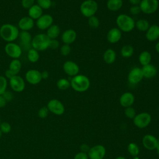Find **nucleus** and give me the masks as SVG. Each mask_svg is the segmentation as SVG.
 Listing matches in <instances>:
<instances>
[{
  "instance_id": "f257e3e1",
  "label": "nucleus",
  "mask_w": 159,
  "mask_h": 159,
  "mask_svg": "<svg viewBox=\"0 0 159 159\" xmlns=\"http://www.w3.org/2000/svg\"><path fill=\"white\" fill-rule=\"evenodd\" d=\"M19 33L18 27L12 24H4L0 27V37L7 43L13 42L18 39Z\"/></svg>"
},
{
  "instance_id": "f03ea898",
  "label": "nucleus",
  "mask_w": 159,
  "mask_h": 159,
  "mask_svg": "<svg viewBox=\"0 0 159 159\" xmlns=\"http://www.w3.org/2000/svg\"><path fill=\"white\" fill-rule=\"evenodd\" d=\"M90 86L89 78L84 75H77L70 80V86L77 92H84Z\"/></svg>"
},
{
  "instance_id": "7ed1b4c3",
  "label": "nucleus",
  "mask_w": 159,
  "mask_h": 159,
  "mask_svg": "<svg viewBox=\"0 0 159 159\" xmlns=\"http://www.w3.org/2000/svg\"><path fill=\"white\" fill-rule=\"evenodd\" d=\"M116 24L121 31L129 32L135 28V22L130 16L122 14L119 15L116 18Z\"/></svg>"
},
{
  "instance_id": "20e7f679",
  "label": "nucleus",
  "mask_w": 159,
  "mask_h": 159,
  "mask_svg": "<svg viewBox=\"0 0 159 159\" xmlns=\"http://www.w3.org/2000/svg\"><path fill=\"white\" fill-rule=\"evenodd\" d=\"M50 39L46 34L40 33L35 35L32 39L31 47L37 51H43L49 48Z\"/></svg>"
},
{
  "instance_id": "39448f33",
  "label": "nucleus",
  "mask_w": 159,
  "mask_h": 159,
  "mask_svg": "<svg viewBox=\"0 0 159 159\" xmlns=\"http://www.w3.org/2000/svg\"><path fill=\"white\" fill-rule=\"evenodd\" d=\"M98 9V5L94 0H85L80 5V10L81 14L86 17L94 16Z\"/></svg>"
},
{
  "instance_id": "423d86ee",
  "label": "nucleus",
  "mask_w": 159,
  "mask_h": 159,
  "mask_svg": "<svg viewBox=\"0 0 159 159\" xmlns=\"http://www.w3.org/2000/svg\"><path fill=\"white\" fill-rule=\"evenodd\" d=\"M139 6L141 12L146 14H151L158 9L159 2L158 0H141Z\"/></svg>"
},
{
  "instance_id": "0eeeda50",
  "label": "nucleus",
  "mask_w": 159,
  "mask_h": 159,
  "mask_svg": "<svg viewBox=\"0 0 159 159\" xmlns=\"http://www.w3.org/2000/svg\"><path fill=\"white\" fill-rule=\"evenodd\" d=\"M6 54L12 59H19L22 53L20 46L14 42H8L4 47Z\"/></svg>"
},
{
  "instance_id": "6e6552de",
  "label": "nucleus",
  "mask_w": 159,
  "mask_h": 159,
  "mask_svg": "<svg viewBox=\"0 0 159 159\" xmlns=\"http://www.w3.org/2000/svg\"><path fill=\"white\" fill-rule=\"evenodd\" d=\"M151 116L147 112H142L135 116L134 124L139 128H145L149 125L151 122Z\"/></svg>"
},
{
  "instance_id": "1a4fd4ad",
  "label": "nucleus",
  "mask_w": 159,
  "mask_h": 159,
  "mask_svg": "<svg viewBox=\"0 0 159 159\" xmlns=\"http://www.w3.org/2000/svg\"><path fill=\"white\" fill-rule=\"evenodd\" d=\"M53 17L48 14H45L36 20L35 25L39 29L43 30L48 29L53 24Z\"/></svg>"
},
{
  "instance_id": "9d476101",
  "label": "nucleus",
  "mask_w": 159,
  "mask_h": 159,
  "mask_svg": "<svg viewBox=\"0 0 159 159\" xmlns=\"http://www.w3.org/2000/svg\"><path fill=\"white\" fill-rule=\"evenodd\" d=\"M9 85L13 91L17 93L24 91L25 87L24 78L18 75H15L9 79Z\"/></svg>"
},
{
  "instance_id": "9b49d317",
  "label": "nucleus",
  "mask_w": 159,
  "mask_h": 159,
  "mask_svg": "<svg viewBox=\"0 0 159 159\" xmlns=\"http://www.w3.org/2000/svg\"><path fill=\"white\" fill-rule=\"evenodd\" d=\"M47 107L49 111L58 116L62 115L65 112V107L61 101L56 99H53L49 101Z\"/></svg>"
},
{
  "instance_id": "f8f14e48",
  "label": "nucleus",
  "mask_w": 159,
  "mask_h": 159,
  "mask_svg": "<svg viewBox=\"0 0 159 159\" xmlns=\"http://www.w3.org/2000/svg\"><path fill=\"white\" fill-rule=\"evenodd\" d=\"M25 80L30 84L35 85L42 81L41 72L35 69H30L27 71L25 75Z\"/></svg>"
},
{
  "instance_id": "ddd939ff",
  "label": "nucleus",
  "mask_w": 159,
  "mask_h": 159,
  "mask_svg": "<svg viewBox=\"0 0 159 159\" xmlns=\"http://www.w3.org/2000/svg\"><path fill=\"white\" fill-rule=\"evenodd\" d=\"M106 154V149L101 145H97L89 148L88 156L89 159H102Z\"/></svg>"
},
{
  "instance_id": "4468645a",
  "label": "nucleus",
  "mask_w": 159,
  "mask_h": 159,
  "mask_svg": "<svg viewBox=\"0 0 159 159\" xmlns=\"http://www.w3.org/2000/svg\"><path fill=\"white\" fill-rule=\"evenodd\" d=\"M19 38L20 42V47L22 49L29 50L31 47V42H32V35L29 31H20L19 33Z\"/></svg>"
},
{
  "instance_id": "2eb2a0df",
  "label": "nucleus",
  "mask_w": 159,
  "mask_h": 159,
  "mask_svg": "<svg viewBox=\"0 0 159 159\" xmlns=\"http://www.w3.org/2000/svg\"><path fill=\"white\" fill-rule=\"evenodd\" d=\"M63 69L66 75L72 77L78 75L80 71V68L77 63L71 60L66 61L63 63Z\"/></svg>"
},
{
  "instance_id": "dca6fc26",
  "label": "nucleus",
  "mask_w": 159,
  "mask_h": 159,
  "mask_svg": "<svg viewBox=\"0 0 159 159\" xmlns=\"http://www.w3.org/2000/svg\"><path fill=\"white\" fill-rule=\"evenodd\" d=\"M143 78L142 69L139 67L133 68L129 73L127 80L131 84H137Z\"/></svg>"
},
{
  "instance_id": "f3484780",
  "label": "nucleus",
  "mask_w": 159,
  "mask_h": 159,
  "mask_svg": "<svg viewBox=\"0 0 159 159\" xmlns=\"http://www.w3.org/2000/svg\"><path fill=\"white\" fill-rule=\"evenodd\" d=\"M34 20L29 16L22 17L18 22V28L21 31H29L34 27Z\"/></svg>"
},
{
  "instance_id": "a211bd4d",
  "label": "nucleus",
  "mask_w": 159,
  "mask_h": 159,
  "mask_svg": "<svg viewBox=\"0 0 159 159\" xmlns=\"http://www.w3.org/2000/svg\"><path fill=\"white\" fill-rule=\"evenodd\" d=\"M142 143L144 147L149 150H152L157 148L158 145V140L153 135L147 134L143 137Z\"/></svg>"
},
{
  "instance_id": "6ab92c4d",
  "label": "nucleus",
  "mask_w": 159,
  "mask_h": 159,
  "mask_svg": "<svg viewBox=\"0 0 159 159\" xmlns=\"http://www.w3.org/2000/svg\"><path fill=\"white\" fill-rule=\"evenodd\" d=\"M106 37L109 43H116L118 42L122 37L121 30L118 28H112L108 31Z\"/></svg>"
},
{
  "instance_id": "aec40b11",
  "label": "nucleus",
  "mask_w": 159,
  "mask_h": 159,
  "mask_svg": "<svg viewBox=\"0 0 159 159\" xmlns=\"http://www.w3.org/2000/svg\"><path fill=\"white\" fill-rule=\"evenodd\" d=\"M77 37L76 32L73 29H67L65 30L61 35V40L65 44L70 45L73 43Z\"/></svg>"
},
{
  "instance_id": "412c9836",
  "label": "nucleus",
  "mask_w": 159,
  "mask_h": 159,
  "mask_svg": "<svg viewBox=\"0 0 159 159\" xmlns=\"http://www.w3.org/2000/svg\"><path fill=\"white\" fill-rule=\"evenodd\" d=\"M145 37L148 41H155L159 38V25L153 24L150 25L145 33Z\"/></svg>"
},
{
  "instance_id": "4be33fe9",
  "label": "nucleus",
  "mask_w": 159,
  "mask_h": 159,
  "mask_svg": "<svg viewBox=\"0 0 159 159\" xmlns=\"http://www.w3.org/2000/svg\"><path fill=\"white\" fill-rule=\"evenodd\" d=\"M135 100L134 94L130 92H125L121 95L119 99L120 105L124 107L131 106Z\"/></svg>"
},
{
  "instance_id": "5701e85b",
  "label": "nucleus",
  "mask_w": 159,
  "mask_h": 159,
  "mask_svg": "<svg viewBox=\"0 0 159 159\" xmlns=\"http://www.w3.org/2000/svg\"><path fill=\"white\" fill-rule=\"evenodd\" d=\"M141 69L143 78H145L147 79L153 78L157 74V68L153 65H152L150 63L143 66V67Z\"/></svg>"
},
{
  "instance_id": "b1692460",
  "label": "nucleus",
  "mask_w": 159,
  "mask_h": 159,
  "mask_svg": "<svg viewBox=\"0 0 159 159\" xmlns=\"http://www.w3.org/2000/svg\"><path fill=\"white\" fill-rule=\"evenodd\" d=\"M43 14V9L37 4L28 9V16L34 20L38 19Z\"/></svg>"
},
{
  "instance_id": "393cba45",
  "label": "nucleus",
  "mask_w": 159,
  "mask_h": 159,
  "mask_svg": "<svg viewBox=\"0 0 159 159\" xmlns=\"http://www.w3.org/2000/svg\"><path fill=\"white\" fill-rule=\"evenodd\" d=\"M116 59V53L111 48L107 49L103 54V60L107 64L113 63Z\"/></svg>"
},
{
  "instance_id": "a878e982",
  "label": "nucleus",
  "mask_w": 159,
  "mask_h": 159,
  "mask_svg": "<svg viewBox=\"0 0 159 159\" xmlns=\"http://www.w3.org/2000/svg\"><path fill=\"white\" fill-rule=\"evenodd\" d=\"M60 34V29L58 25L52 24L47 29V35L50 39H57Z\"/></svg>"
},
{
  "instance_id": "bb28decb",
  "label": "nucleus",
  "mask_w": 159,
  "mask_h": 159,
  "mask_svg": "<svg viewBox=\"0 0 159 159\" xmlns=\"http://www.w3.org/2000/svg\"><path fill=\"white\" fill-rule=\"evenodd\" d=\"M139 61L142 66L148 65L152 61V55L148 51H143L139 56Z\"/></svg>"
},
{
  "instance_id": "cd10ccee",
  "label": "nucleus",
  "mask_w": 159,
  "mask_h": 159,
  "mask_svg": "<svg viewBox=\"0 0 159 159\" xmlns=\"http://www.w3.org/2000/svg\"><path fill=\"white\" fill-rule=\"evenodd\" d=\"M107 7L111 11H117L119 10L122 5V0H108L107 2Z\"/></svg>"
},
{
  "instance_id": "c85d7f7f",
  "label": "nucleus",
  "mask_w": 159,
  "mask_h": 159,
  "mask_svg": "<svg viewBox=\"0 0 159 159\" xmlns=\"http://www.w3.org/2000/svg\"><path fill=\"white\" fill-rule=\"evenodd\" d=\"M22 68V64L19 59H12L9 63V68L16 75H18Z\"/></svg>"
},
{
  "instance_id": "c756f323",
  "label": "nucleus",
  "mask_w": 159,
  "mask_h": 159,
  "mask_svg": "<svg viewBox=\"0 0 159 159\" xmlns=\"http://www.w3.org/2000/svg\"><path fill=\"white\" fill-rule=\"evenodd\" d=\"M27 59L28 60L31 62V63H36L40 58V54L39 51L37 50L30 48L28 51H27Z\"/></svg>"
},
{
  "instance_id": "7c9ffc66",
  "label": "nucleus",
  "mask_w": 159,
  "mask_h": 159,
  "mask_svg": "<svg viewBox=\"0 0 159 159\" xmlns=\"http://www.w3.org/2000/svg\"><path fill=\"white\" fill-rule=\"evenodd\" d=\"M135 27L142 32H146L150 27V24L148 20L146 19H139L135 22Z\"/></svg>"
},
{
  "instance_id": "2f4dec72",
  "label": "nucleus",
  "mask_w": 159,
  "mask_h": 159,
  "mask_svg": "<svg viewBox=\"0 0 159 159\" xmlns=\"http://www.w3.org/2000/svg\"><path fill=\"white\" fill-rule=\"evenodd\" d=\"M134 53V48L132 45H125L123 46L120 50V54L124 58H129Z\"/></svg>"
},
{
  "instance_id": "473e14b6",
  "label": "nucleus",
  "mask_w": 159,
  "mask_h": 159,
  "mask_svg": "<svg viewBox=\"0 0 159 159\" xmlns=\"http://www.w3.org/2000/svg\"><path fill=\"white\" fill-rule=\"evenodd\" d=\"M57 86L61 90H66L70 87V81L65 78H60L57 82Z\"/></svg>"
},
{
  "instance_id": "72a5a7b5",
  "label": "nucleus",
  "mask_w": 159,
  "mask_h": 159,
  "mask_svg": "<svg viewBox=\"0 0 159 159\" xmlns=\"http://www.w3.org/2000/svg\"><path fill=\"white\" fill-rule=\"evenodd\" d=\"M127 150L132 156H137L139 153V148L135 143H130L127 147Z\"/></svg>"
},
{
  "instance_id": "f704fd0d",
  "label": "nucleus",
  "mask_w": 159,
  "mask_h": 159,
  "mask_svg": "<svg viewBox=\"0 0 159 159\" xmlns=\"http://www.w3.org/2000/svg\"><path fill=\"white\" fill-rule=\"evenodd\" d=\"M37 4H38L43 10H47L51 7L52 2L51 0H37Z\"/></svg>"
},
{
  "instance_id": "c9c22d12",
  "label": "nucleus",
  "mask_w": 159,
  "mask_h": 159,
  "mask_svg": "<svg viewBox=\"0 0 159 159\" xmlns=\"http://www.w3.org/2000/svg\"><path fill=\"white\" fill-rule=\"evenodd\" d=\"M88 25L90 27L93 29H96L99 26V20L98 18L95 16H93L88 18Z\"/></svg>"
},
{
  "instance_id": "e433bc0d",
  "label": "nucleus",
  "mask_w": 159,
  "mask_h": 159,
  "mask_svg": "<svg viewBox=\"0 0 159 159\" xmlns=\"http://www.w3.org/2000/svg\"><path fill=\"white\" fill-rule=\"evenodd\" d=\"M7 81L4 76L0 75V95H2L7 89Z\"/></svg>"
},
{
  "instance_id": "4c0bfd02",
  "label": "nucleus",
  "mask_w": 159,
  "mask_h": 159,
  "mask_svg": "<svg viewBox=\"0 0 159 159\" xmlns=\"http://www.w3.org/2000/svg\"><path fill=\"white\" fill-rule=\"evenodd\" d=\"M124 113L126 117H127L129 119H134L135 117V111L133 107L131 106L125 107V109L124 111Z\"/></svg>"
},
{
  "instance_id": "58836bf2",
  "label": "nucleus",
  "mask_w": 159,
  "mask_h": 159,
  "mask_svg": "<svg viewBox=\"0 0 159 159\" xmlns=\"http://www.w3.org/2000/svg\"><path fill=\"white\" fill-rule=\"evenodd\" d=\"M71 47L70 45L68 44H63L61 47H60V53L63 56H67L68 55L70 52H71Z\"/></svg>"
},
{
  "instance_id": "ea45409f",
  "label": "nucleus",
  "mask_w": 159,
  "mask_h": 159,
  "mask_svg": "<svg viewBox=\"0 0 159 159\" xmlns=\"http://www.w3.org/2000/svg\"><path fill=\"white\" fill-rule=\"evenodd\" d=\"M0 130L3 133H8L11 130V126L8 122H4L0 124Z\"/></svg>"
},
{
  "instance_id": "a19ab883",
  "label": "nucleus",
  "mask_w": 159,
  "mask_h": 159,
  "mask_svg": "<svg viewBox=\"0 0 159 159\" xmlns=\"http://www.w3.org/2000/svg\"><path fill=\"white\" fill-rule=\"evenodd\" d=\"M35 4V0H21V5L23 8L29 9Z\"/></svg>"
},
{
  "instance_id": "79ce46f5",
  "label": "nucleus",
  "mask_w": 159,
  "mask_h": 159,
  "mask_svg": "<svg viewBox=\"0 0 159 159\" xmlns=\"http://www.w3.org/2000/svg\"><path fill=\"white\" fill-rule=\"evenodd\" d=\"M48 109L46 106L42 107L38 111V116L40 118H45L48 114Z\"/></svg>"
},
{
  "instance_id": "37998d69",
  "label": "nucleus",
  "mask_w": 159,
  "mask_h": 159,
  "mask_svg": "<svg viewBox=\"0 0 159 159\" xmlns=\"http://www.w3.org/2000/svg\"><path fill=\"white\" fill-rule=\"evenodd\" d=\"M129 11L132 15H137L141 12V10L139 5H132L130 7Z\"/></svg>"
},
{
  "instance_id": "c03bdc74",
  "label": "nucleus",
  "mask_w": 159,
  "mask_h": 159,
  "mask_svg": "<svg viewBox=\"0 0 159 159\" xmlns=\"http://www.w3.org/2000/svg\"><path fill=\"white\" fill-rule=\"evenodd\" d=\"M60 43L57 39H50L49 48L52 49H57L59 47Z\"/></svg>"
},
{
  "instance_id": "a18cd8bd",
  "label": "nucleus",
  "mask_w": 159,
  "mask_h": 159,
  "mask_svg": "<svg viewBox=\"0 0 159 159\" xmlns=\"http://www.w3.org/2000/svg\"><path fill=\"white\" fill-rule=\"evenodd\" d=\"M2 95L4 98V99H6V101L7 102L11 101L13 99V94L9 91L6 90Z\"/></svg>"
},
{
  "instance_id": "49530a36",
  "label": "nucleus",
  "mask_w": 159,
  "mask_h": 159,
  "mask_svg": "<svg viewBox=\"0 0 159 159\" xmlns=\"http://www.w3.org/2000/svg\"><path fill=\"white\" fill-rule=\"evenodd\" d=\"M88 156L86 153L84 152H79L75 155L74 159H88Z\"/></svg>"
},
{
  "instance_id": "de8ad7c7",
  "label": "nucleus",
  "mask_w": 159,
  "mask_h": 159,
  "mask_svg": "<svg viewBox=\"0 0 159 159\" xmlns=\"http://www.w3.org/2000/svg\"><path fill=\"white\" fill-rule=\"evenodd\" d=\"M5 77L7 78V79H11L12 77H13L14 76H15L16 75L14 73H12L9 69H7L6 71H5Z\"/></svg>"
},
{
  "instance_id": "09e8293b",
  "label": "nucleus",
  "mask_w": 159,
  "mask_h": 159,
  "mask_svg": "<svg viewBox=\"0 0 159 159\" xmlns=\"http://www.w3.org/2000/svg\"><path fill=\"white\" fill-rule=\"evenodd\" d=\"M89 148H89L86 144H82V145L80 146V149H81V150L82 152H84V153H86L87 152H88Z\"/></svg>"
},
{
  "instance_id": "8fccbe9b",
  "label": "nucleus",
  "mask_w": 159,
  "mask_h": 159,
  "mask_svg": "<svg viewBox=\"0 0 159 159\" xmlns=\"http://www.w3.org/2000/svg\"><path fill=\"white\" fill-rule=\"evenodd\" d=\"M7 101L2 96V95H0V107H3L6 106Z\"/></svg>"
},
{
  "instance_id": "3c124183",
  "label": "nucleus",
  "mask_w": 159,
  "mask_h": 159,
  "mask_svg": "<svg viewBox=\"0 0 159 159\" xmlns=\"http://www.w3.org/2000/svg\"><path fill=\"white\" fill-rule=\"evenodd\" d=\"M41 76L42 80H46L49 76V73L47 71H43L41 72Z\"/></svg>"
},
{
  "instance_id": "603ef678",
  "label": "nucleus",
  "mask_w": 159,
  "mask_h": 159,
  "mask_svg": "<svg viewBox=\"0 0 159 159\" xmlns=\"http://www.w3.org/2000/svg\"><path fill=\"white\" fill-rule=\"evenodd\" d=\"M129 1L132 5H139L141 0H129Z\"/></svg>"
},
{
  "instance_id": "864d4df0",
  "label": "nucleus",
  "mask_w": 159,
  "mask_h": 159,
  "mask_svg": "<svg viewBox=\"0 0 159 159\" xmlns=\"http://www.w3.org/2000/svg\"><path fill=\"white\" fill-rule=\"evenodd\" d=\"M155 50L159 53V42H158L155 45Z\"/></svg>"
},
{
  "instance_id": "5fc2aeb1",
  "label": "nucleus",
  "mask_w": 159,
  "mask_h": 159,
  "mask_svg": "<svg viewBox=\"0 0 159 159\" xmlns=\"http://www.w3.org/2000/svg\"><path fill=\"white\" fill-rule=\"evenodd\" d=\"M116 159H125V158L124 157H118Z\"/></svg>"
},
{
  "instance_id": "6e6d98bb",
  "label": "nucleus",
  "mask_w": 159,
  "mask_h": 159,
  "mask_svg": "<svg viewBox=\"0 0 159 159\" xmlns=\"http://www.w3.org/2000/svg\"><path fill=\"white\" fill-rule=\"evenodd\" d=\"M157 152H158V153L159 155V144H158V145L157 147Z\"/></svg>"
},
{
  "instance_id": "4d7b16f0",
  "label": "nucleus",
  "mask_w": 159,
  "mask_h": 159,
  "mask_svg": "<svg viewBox=\"0 0 159 159\" xmlns=\"http://www.w3.org/2000/svg\"><path fill=\"white\" fill-rule=\"evenodd\" d=\"M2 132H1V130H0V138H1V136H2Z\"/></svg>"
},
{
  "instance_id": "13d9d810",
  "label": "nucleus",
  "mask_w": 159,
  "mask_h": 159,
  "mask_svg": "<svg viewBox=\"0 0 159 159\" xmlns=\"http://www.w3.org/2000/svg\"><path fill=\"white\" fill-rule=\"evenodd\" d=\"M157 140H158V144H159V138L157 139Z\"/></svg>"
},
{
  "instance_id": "bf43d9fd",
  "label": "nucleus",
  "mask_w": 159,
  "mask_h": 159,
  "mask_svg": "<svg viewBox=\"0 0 159 159\" xmlns=\"http://www.w3.org/2000/svg\"><path fill=\"white\" fill-rule=\"evenodd\" d=\"M0 124H1V119H0Z\"/></svg>"
}]
</instances>
